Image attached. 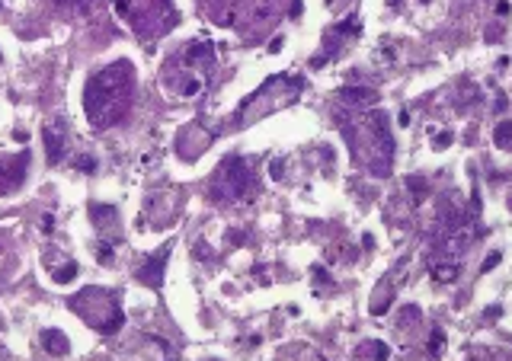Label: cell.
I'll return each mask as SVG.
<instances>
[{
	"mask_svg": "<svg viewBox=\"0 0 512 361\" xmlns=\"http://www.w3.org/2000/svg\"><path fill=\"white\" fill-rule=\"evenodd\" d=\"M132 96H135V67L128 61H116V64L96 70L83 90V109L90 125L93 128L119 125L132 109Z\"/></svg>",
	"mask_w": 512,
	"mask_h": 361,
	"instance_id": "obj_1",
	"label": "cell"
},
{
	"mask_svg": "<svg viewBox=\"0 0 512 361\" xmlns=\"http://www.w3.org/2000/svg\"><path fill=\"white\" fill-rule=\"evenodd\" d=\"M116 13L138 35H163L179 20L173 0H116Z\"/></svg>",
	"mask_w": 512,
	"mask_h": 361,
	"instance_id": "obj_2",
	"label": "cell"
},
{
	"mask_svg": "<svg viewBox=\"0 0 512 361\" xmlns=\"http://www.w3.org/2000/svg\"><path fill=\"white\" fill-rule=\"evenodd\" d=\"M250 182H253V176H250L247 163L240 160V157H231V160L221 163V170L215 173V179H212V198H218V201L240 198Z\"/></svg>",
	"mask_w": 512,
	"mask_h": 361,
	"instance_id": "obj_3",
	"label": "cell"
},
{
	"mask_svg": "<svg viewBox=\"0 0 512 361\" xmlns=\"http://www.w3.org/2000/svg\"><path fill=\"white\" fill-rule=\"evenodd\" d=\"M26 170H29V151L0 157V195H10V192L20 189V182L26 179Z\"/></svg>",
	"mask_w": 512,
	"mask_h": 361,
	"instance_id": "obj_4",
	"label": "cell"
},
{
	"mask_svg": "<svg viewBox=\"0 0 512 361\" xmlns=\"http://www.w3.org/2000/svg\"><path fill=\"white\" fill-rule=\"evenodd\" d=\"M45 151H48V163H61L64 160L67 141H64L61 125H45Z\"/></svg>",
	"mask_w": 512,
	"mask_h": 361,
	"instance_id": "obj_5",
	"label": "cell"
},
{
	"mask_svg": "<svg viewBox=\"0 0 512 361\" xmlns=\"http://www.w3.org/2000/svg\"><path fill=\"white\" fill-rule=\"evenodd\" d=\"M163 266H167V250H160L157 256H151L147 259V266L138 272V278L144 281V285H151V288H157L160 281H163Z\"/></svg>",
	"mask_w": 512,
	"mask_h": 361,
	"instance_id": "obj_6",
	"label": "cell"
},
{
	"mask_svg": "<svg viewBox=\"0 0 512 361\" xmlns=\"http://www.w3.org/2000/svg\"><path fill=\"white\" fill-rule=\"evenodd\" d=\"M42 348L51 351V355H67L71 342H67V336L61 329H45V332H42Z\"/></svg>",
	"mask_w": 512,
	"mask_h": 361,
	"instance_id": "obj_7",
	"label": "cell"
},
{
	"mask_svg": "<svg viewBox=\"0 0 512 361\" xmlns=\"http://www.w3.org/2000/svg\"><path fill=\"white\" fill-rule=\"evenodd\" d=\"M340 99H346V102H375L378 93H375V90H365V86H343V90H340Z\"/></svg>",
	"mask_w": 512,
	"mask_h": 361,
	"instance_id": "obj_8",
	"label": "cell"
},
{
	"mask_svg": "<svg viewBox=\"0 0 512 361\" xmlns=\"http://www.w3.org/2000/svg\"><path fill=\"white\" fill-rule=\"evenodd\" d=\"M90 217H93V224H96V227H103V224L112 227V224H116V211H112L109 205H93V208H90Z\"/></svg>",
	"mask_w": 512,
	"mask_h": 361,
	"instance_id": "obj_9",
	"label": "cell"
},
{
	"mask_svg": "<svg viewBox=\"0 0 512 361\" xmlns=\"http://www.w3.org/2000/svg\"><path fill=\"white\" fill-rule=\"evenodd\" d=\"M493 141H496L499 151H512V122H502L496 128V135H493Z\"/></svg>",
	"mask_w": 512,
	"mask_h": 361,
	"instance_id": "obj_10",
	"label": "cell"
},
{
	"mask_svg": "<svg viewBox=\"0 0 512 361\" xmlns=\"http://www.w3.org/2000/svg\"><path fill=\"white\" fill-rule=\"evenodd\" d=\"M442 351H445V332H442V329H432V339H429V355H442Z\"/></svg>",
	"mask_w": 512,
	"mask_h": 361,
	"instance_id": "obj_11",
	"label": "cell"
},
{
	"mask_svg": "<svg viewBox=\"0 0 512 361\" xmlns=\"http://www.w3.org/2000/svg\"><path fill=\"white\" fill-rule=\"evenodd\" d=\"M74 275H77V262H67L64 269H58V272H55V281H58V285H64V281H71Z\"/></svg>",
	"mask_w": 512,
	"mask_h": 361,
	"instance_id": "obj_12",
	"label": "cell"
},
{
	"mask_svg": "<svg viewBox=\"0 0 512 361\" xmlns=\"http://www.w3.org/2000/svg\"><path fill=\"white\" fill-rule=\"evenodd\" d=\"M365 351H371V355H375L378 361H387V355H390V348L384 345V342H368Z\"/></svg>",
	"mask_w": 512,
	"mask_h": 361,
	"instance_id": "obj_13",
	"label": "cell"
},
{
	"mask_svg": "<svg viewBox=\"0 0 512 361\" xmlns=\"http://www.w3.org/2000/svg\"><path fill=\"white\" fill-rule=\"evenodd\" d=\"M499 259H502V256H499V253H490V256H487V259H483V266H480V272H483V275H487V272H490V269H496V266H499Z\"/></svg>",
	"mask_w": 512,
	"mask_h": 361,
	"instance_id": "obj_14",
	"label": "cell"
},
{
	"mask_svg": "<svg viewBox=\"0 0 512 361\" xmlns=\"http://www.w3.org/2000/svg\"><path fill=\"white\" fill-rule=\"evenodd\" d=\"M96 256H99V262H112V246H109V243H99V246H96Z\"/></svg>",
	"mask_w": 512,
	"mask_h": 361,
	"instance_id": "obj_15",
	"label": "cell"
},
{
	"mask_svg": "<svg viewBox=\"0 0 512 361\" xmlns=\"http://www.w3.org/2000/svg\"><path fill=\"white\" fill-rule=\"evenodd\" d=\"M432 144H436V151H445V147L451 144V135H448V131H442V135L432 141Z\"/></svg>",
	"mask_w": 512,
	"mask_h": 361,
	"instance_id": "obj_16",
	"label": "cell"
},
{
	"mask_svg": "<svg viewBox=\"0 0 512 361\" xmlns=\"http://www.w3.org/2000/svg\"><path fill=\"white\" fill-rule=\"evenodd\" d=\"M42 230H45V233H51V230H55V217H51V214H45V217H42Z\"/></svg>",
	"mask_w": 512,
	"mask_h": 361,
	"instance_id": "obj_17",
	"label": "cell"
},
{
	"mask_svg": "<svg viewBox=\"0 0 512 361\" xmlns=\"http://www.w3.org/2000/svg\"><path fill=\"white\" fill-rule=\"evenodd\" d=\"M509 10H512L509 0H499V4H496V16H509Z\"/></svg>",
	"mask_w": 512,
	"mask_h": 361,
	"instance_id": "obj_18",
	"label": "cell"
},
{
	"mask_svg": "<svg viewBox=\"0 0 512 361\" xmlns=\"http://www.w3.org/2000/svg\"><path fill=\"white\" fill-rule=\"evenodd\" d=\"M80 170H86V173H93V170H96V163H93L90 157H83V160H80Z\"/></svg>",
	"mask_w": 512,
	"mask_h": 361,
	"instance_id": "obj_19",
	"label": "cell"
}]
</instances>
